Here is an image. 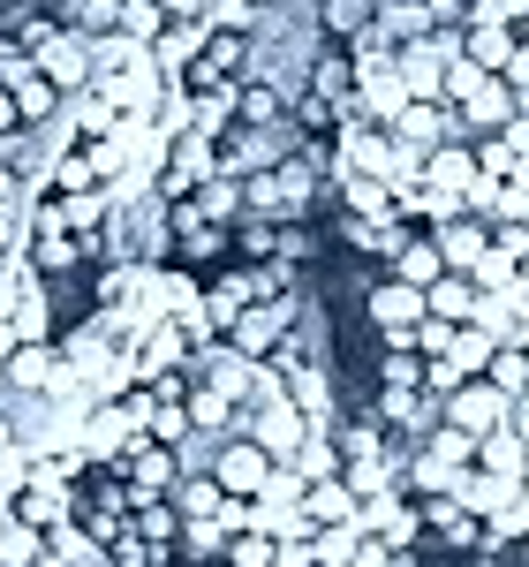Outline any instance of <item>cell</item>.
<instances>
[{
  "mask_svg": "<svg viewBox=\"0 0 529 567\" xmlns=\"http://www.w3.org/2000/svg\"><path fill=\"white\" fill-rule=\"evenodd\" d=\"M378 386H424V355H416V349H386V363H378Z\"/></svg>",
  "mask_w": 529,
  "mask_h": 567,
  "instance_id": "cell-19",
  "label": "cell"
},
{
  "mask_svg": "<svg viewBox=\"0 0 529 567\" xmlns=\"http://www.w3.org/2000/svg\"><path fill=\"white\" fill-rule=\"evenodd\" d=\"M439 401H446V424H461L469 439L491 432V424H507V393L491 386L485 371H469V379H461V386H446Z\"/></svg>",
  "mask_w": 529,
  "mask_h": 567,
  "instance_id": "cell-4",
  "label": "cell"
},
{
  "mask_svg": "<svg viewBox=\"0 0 529 567\" xmlns=\"http://www.w3.org/2000/svg\"><path fill=\"white\" fill-rule=\"evenodd\" d=\"M461 53V31H424V39H401V84L408 99H439L446 91V61Z\"/></svg>",
  "mask_w": 529,
  "mask_h": 567,
  "instance_id": "cell-3",
  "label": "cell"
},
{
  "mask_svg": "<svg viewBox=\"0 0 529 567\" xmlns=\"http://www.w3.org/2000/svg\"><path fill=\"white\" fill-rule=\"evenodd\" d=\"M515 45H522V39H515V23H485V16H469V23H461V53H469L477 69H491V76L515 61Z\"/></svg>",
  "mask_w": 529,
  "mask_h": 567,
  "instance_id": "cell-11",
  "label": "cell"
},
{
  "mask_svg": "<svg viewBox=\"0 0 529 567\" xmlns=\"http://www.w3.org/2000/svg\"><path fill=\"white\" fill-rule=\"evenodd\" d=\"M205 477L220 484V492H235V499H258L264 477H272V454H264L250 432H235V439L220 432V446H212V470H205Z\"/></svg>",
  "mask_w": 529,
  "mask_h": 567,
  "instance_id": "cell-2",
  "label": "cell"
},
{
  "mask_svg": "<svg viewBox=\"0 0 529 567\" xmlns=\"http://www.w3.org/2000/svg\"><path fill=\"white\" fill-rule=\"evenodd\" d=\"M386 130H394L408 152H439L446 136H461V114H454L446 99H408V106H401Z\"/></svg>",
  "mask_w": 529,
  "mask_h": 567,
  "instance_id": "cell-6",
  "label": "cell"
},
{
  "mask_svg": "<svg viewBox=\"0 0 529 567\" xmlns=\"http://www.w3.org/2000/svg\"><path fill=\"white\" fill-rule=\"evenodd\" d=\"M31 61H39L61 91H84L91 84V39H84V31H69V23H53V31L31 45Z\"/></svg>",
  "mask_w": 529,
  "mask_h": 567,
  "instance_id": "cell-5",
  "label": "cell"
},
{
  "mask_svg": "<svg viewBox=\"0 0 529 567\" xmlns=\"http://www.w3.org/2000/svg\"><path fill=\"white\" fill-rule=\"evenodd\" d=\"M371 8H378V0H318V23H325V31H363V23H371Z\"/></svg>",
  "mask_w": 529,
  "mask_h": 567,
  "instance_id": "cell-18",
  "label": "cell"
},
{
  "mask_svg": "<svg viewBox=\"0 0 529 567\" xmlns=\"http://www.w3.org/2000/svg\"><path fill=\"white\" fill-rule=\"evenodd\" d=\"M114 31H129V39H159V31H167V8H159V0H122V23H114Z\"/></svg>",
  "mask_w": 529,
  "mask_h": 567,
  "instance_id": "cell-17",
  "label": "cell"
},
{
  "mask_svg": "<svg viewBox=\"0 0 529 567\" xmlns=\"http://www.w3.org/2000/svg\"><path fill=\"white\" fill-rule=\"evenodd\" d=\"M491 250H507V258H515V272H522V258H529V219H491Z\"/></svg>",
  "mask_w": 529,
  "mask_h": 567,
  "instance_id": "cell-20",
  "label": "cell"
},
{
  "mask_svg": "<svg viewBox=\"0 0 529 567\" xmlns=\"http://www.w3.org/2000/svg\"><path fill=\"white\" fill-rule=\"evenodd\" d=\"M469 272H477V288H515V258H507V250H491V243H485V258L469 265Z\"/></svg>",
  "mask_w": 529,
  "mask_h": 567,
  "instance_id": "cell-21",
  "label": "cell"
},
{
  "mask_svg": "<svg viewBox=\"0 0 529 567\" xmlns=\"http://www.w3.org/2000/svg\"><path fill=\"white\" fill-rule=\"evenodd\" d=\"M515 39H522V45H529V16H522V23H515Z\"/></svg>",
  "mask_w": 529,
  "mask_h": 567,
  "instance_id": "cell-26",
  "label": "cell"
},
{
  "mask_svg": "<svg viewBox=\"0 0 529 567\" xmlns=\"http://www.w3.org/2000/svg\"><path fill=\"white\" fill-rule=\"evenodd\" d=\"M8 446H15V424H8V416H0V454H8Z\"/></svg>",
  "mask_w": 529,
  "mask_h": 567,
  "instance_id": "cell-25",
  "label": "cell"
},
{
  "mask_svg": "<svg viewBox=\"0 0 529 567\" xmlns=\"http://www.w3.org/2000/svg\"><path fill=\"white\" fill-rule=\"evenodd\" d=\"M288 401L303 409L310 424H333V379H325V363L295 355V363H288Z\"/></svg>",
  "mask_w": 529,
  "mask_h": 567,
  "instance_id": "cell-12",
  "label": "cell"
},
{
  "mask_svg": "<svg viewBox=\"0 0 529 567\" xmlns=\"http://www.w3.org/2000/svg\"><path fill=\"white\" fill-rule=\"evenodd\" d=\"M469 462H477V439L461 432V424H432V432L416 439V454H408L401 484H408V492H446Z\"/></svg>",
  "mask_w": 529,
  "mask_h": 567,
  "instance_id": "cell-1",
  "label": "cell"
},
{
  "mask_svg": "<svg viewBox=\"0 0 529 567\" xmlns=\"http://www.w3.org/2000/svg\"><path fill=\"white\" fill-rule=\"evenodd\" d=\"M507 424H515V432H522V439H529V386H522V393H515V401H507Z\"/></svg>",
  "mask_w": 529,
  "mask_h": 567,
  "instance_id": "cell-23",
  "label": "cell"
},
{
  "mask_svg": "<svg viewBox=\"0 0 529 567\" xmlns=\"http://www.w3.org/2000/svg\"><path fill=\"white\" fill-rule=\"evenodd\" d=\"M386 265H394V280H408V288H432V280L446 272V258H439V243H432V235H401V250Z\"/></svg>",
  "mask_w": 529,
  "mask_h": 567,
  "instance_id": "cell-13",
  "label": "cell"
},
{
  "mask_svg": "<svg viewBox=\"0 0 529 567\" xmlns=\"http://www.w3.org/2000/svg\"><path fill=\"white\" fill-rule=\"evenodd\" d=\"M477 470H491V477L522 484L529 477V439L515 432V424H491V432H477Z\"/></svg>",
  "mask_w": 529,
  "mask_h": 567,
  "instance_id": "cell-9",
  "label": "cell"
},
{
  "mask_svg": "<svg viewBox=\"0 0 529 567\" xmlns=\"http://www.w3.org/2000/svg\"><path fill=\"white\" fill-rule=\"evenodd\" d=\"M469 16H485V23H522V16H529V0H477Z\"/></svg>",
  "mask_w": 529,
  "mask_h": 567,
  "instance_id": "cell-22",
  "label": "cell"
},
{
  "mask_svg": "<svg viewBox=\"0 0 529 567\" xmlns=\"http://www.w3.org/2000/svg\"><path fill=\"white\" fill-rule=\"evenodd\" d=\"M333 182H341V205H349L355 219H401L394 182H386V175H355V167H333Z\"/></svg>",
  "mask_w": 529,
  "mask_h": 567,
  "instance_id": "cell-10",
  "label": "cell"
},
{
  "mask_svg": "<svg viewBox=\"0 0 529 567\" xmlns=\"http://www.w3.org/2000/svg\"><path fill=\"white\" fill-rule=\"evenodd\" d=\"M424 310H432V303H424V288H408V280H394V272L371 288V318H378L386 349H408V326H416Z\"/></svg>",
  "mask_w": 529,
  "mask_h": 567,
  "instance_id": "cell-7",
  "label": "cell"
},
{
  "mask_svg": "<svg viewBox=\"0 0 529 567\" xmlns=\"http://www.w3.org/2000/svg\"><path fill=\"white\" fill-rule=\"evenodd\" d=\"M454 114H461V130H499L515 114V84L507 76H477V84L454 99Z\"/></svg>",
  "mask_w": 529,
  "mask_h": 567,
  "instance_id": "cell-8",
  "label": "cell"
},
{
  "mask_svg": "<svg viewBox=\"0 0 529 567\" xmlns=\"http://www.w3.org/2000/svg\"><path fill=\"white\" fill-rule=\"evenodd\" d=\"M39 537H45L39 523H23L15 507H0V560H8V567H31V560H39Z\"/></svg>",
  "mask_w": 529,
  "mask_h": 567,
  "instance_id": "cell-15",
  "label": "cell"
},
{
  "mask_svg": "<svg viewBox=\"0 0 529 567\" xmlns=\"http://www.w3.org/2000/svg\"><path fill=\"white\" fill-rule=\"evenodd\" d=\"M371 23L401 45V39H424V31H432V8H424V0H386V8H371Z\"/></svg>",
  "mask_w": 529,
  "mask_h": 567,
  "instance_id": "cell-14",
  "label": "cell"
},
{
  "mask_svg": "<svg viewBox=\"0 0 529 567\" xmlns=\"http://www.w3.org/2000/svg\"><path fill=\"white\" fill-rule=\"evenodd\" d=\"M167 16H205V0H159Z\"/></svg>",
  "mask_w": 529,
  "mask_h": 567,
  "instance_id": "cell-24",
  "label": "cell"
},
{
  "mask_svg": "<svg viewBox=\"0 0 529 567\" xmlns=\"http://www.w3.org/2000/svg\"><path fill=\"white\" fill-rule=\"evenodd\" d=\"M122 23V0H76L69 8V31H84V39H106Z\"/></svg>",
  "mask_w": 529,
  "mask_h": 567,
  "instance_id": "cell-16",
  "label": "cell"
}]
</instances>
